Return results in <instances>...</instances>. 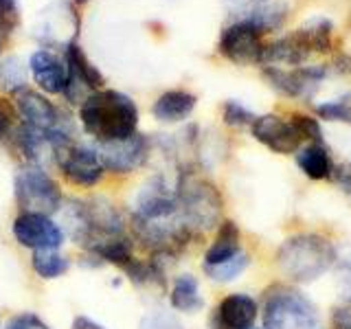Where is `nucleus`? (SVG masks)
Instances as JSON below:
<instances>
[{
    "label": "nucleus",
    "instance_id": "obj_6",
    "mask_svg": "<svg viewBox=\"0 0 351 329\" xmlns=\"http://www.w3.org/2000/svg\"><path fill=\"white\" fill-rule=\"evenodd\" d=\"M11 197L16 211L47 213L58 217L69 191L53 169L40 164H18L11 178Z\"/></svg>",
    "mask_w": 351,
    "mask_h": 329
},
{
    "label": "nucleus",
    "instance_id": "obj_27",
    "mask_svg": "<svg viewBox=\"0 0 351 329\" xmlns=\"http://www.w3.org/2000/svg\"><path fill=\"white\" fill-rule=\"evenodd\" d=\"M3 329H55V325L36 310H20L3 316Z\"/></svg>",
    "mask_w": 351,
    "mask_h": 329
},
{
    "label": "nucleus",
    "instance_id": "obj_25",
    "mask_svg": "<svg viewBox=\"0 0 351 329\" xmlns=\"http://www.w3.org/2000/svg\"><path fill=\"white\" fill-rule=\"evenodd\" d=\"M136 329H186L182 316L171 312L162 301L152 303L145 312L138 316Z\"/></svg>",
    "mask_w": 351,
    "mask_h": 329
},
{
    "label": "nucleus",
    "instance_id": "obj_23",
    "mask_svg": "<svg viewBox=\"0 0 351 329\" xmlns=\"http://www.w3.org/2000/svg\"><path fill=\"white\" fill-rule=\"evenodd\" d=\"M296 164L310 180H327L332 178L334 162L329 156V149L323 143H310L296 151Z\"/></svg>",
    "mask_w": 351,
    "mask_h": 329
},
{
    "label": "nucleus",
    "instance_id": "obj_36",
    "mask_svg": "<svg viewBox=\"0 0 351 329\" xmlns=\"http://www.w3.org/2000/svg\"><path fill=\"white\" fill-rule=\"evenodd\" d=\"M5 40H7V33L0 31V60H3V51H5Z\"/></svg>",
    "mask_w": 351,
    "mask_h": 329
},
{
    "label": "nucleus",
    "instance_id": "obj_18",
    "mask_svg": "<svg viewBox=\"0 0 351 329\" xmlns=\"http://www.w3.org/2000/svg\"><path fill=\"white\" fill-rule=\"evenodd\" d=\"M29 73L40 93L49 97H62L69 82V66L64 55L53 49H38L29 58Z\"/></svg>",
    "mask_w": 351,
    "mask_h": 329
},
{
    "label": "nucleus",
    "instance_id": "obj_1",
    "mask_svg": "<svg viewBox=\"0 0 351 329\" xmlns=\"http://www.w3.org/2000/svg\"><path fill=\"white\" fill-rule=\"evenodd\" d=\"M58 219L73 252H86L106 239L130 233L123 197L108 189L84 195L69 193Z\"/></svg>",
    "mask_w": 351,
    "mask_h": 329
},
{
    "label": "nucleus",
    "instance_id": "obj_3",
    "mask_svg": "<svg viewBox=\"0 0 351 329\" xmlns=\"http://www.w3.org/2000/svg\"><path fill=\"white\" fill-rule=\"evenodd\" d=\"M77 127L90 143L123 141L141 130V108L117 88H99L77 106Z\"/></svg>",
    "mask_w": 351,
    "mask_h": 329
},
{
    "label": "nucleus",
    "instance_id": "obj_17",
    "mask_svg": "<svg viewBox=\"0 0 351 329\" xmlns=\"http://www.w3.org/2000/svg\"><path fill=\"white\" fill-rule=\"evenodd\" d=\"M162 303L178 316H195L204 312L206 299L202 292L200 277L191 270H176L169 277V285Z\"/></svg>",
    "mask_w": 351,
    "mask_h": 329
},
{
    "label": "nucleus",
    "instance_id": "obj_38",
    "mask_svg": "<svg viewBox=\"0 0 351 329\" xmlns=\"http://www.w3.org/2000/svg\"><path fill=\"white\" fill-rule=\"evenodd\" d=\"M0 323H3V316H0Z\"/></svg>",
    "mask_w": 351,
    "mask_h": 329
},
{
    "label": "nucleus",
    "instance_id": "obj_5",
    "mask_svg": "<svg viewBox=\"0 0 351 329\" xmlns=\"http://www.w3.org/2000/svg\"><path fill=\"white\" fill-rule=\"evenodd\" d=\"M336 263L332 241L316 233H299L283 239L274 250V266L285 279L294 283H310Z\"/></svg>",
    "mask_w": 351,
    "mask_h": 329
},
{
    "label": "nucleus",
    "instance_id": "obj_37",
    "mask_svg": "<svg viewBox=\"0 0 351 329\" xmlns=\"http://www.w3.org/2000/svg\"><path fill=\"white\" fill-rule=\"evenodd\" d=\"M75 3H88V0H75Z\"/></svg>",
    "mask_w": 351,
    "mask_h": 329
},
{
    "label": "nucleus",
    "instance_id": "obj_15",
    "mask_svg": "<svg viewBox=\"0 0 351 329\" xmlns=\"http://www.w3.org/2000/svg\"><path fill=\"white\" fill-rule=\"evenodd\" d=\"M226 14L239 22L257 27L261 33H272L288 20V5L283 0H219Z\"/></svg>",
    "mask_w": 351,
    "mask_h": 329
},
{
    "label": "nucleus",
    "instance_id": "obj_19",
    "mask_svg": "<svg viewBox=\"0 0 351 329\" xmlns=\"http://www.w3.org/2000/svg\"><path fill=\"white\" fill-rule=\"evenodd\" d=\"M38 38L53 47V44H62V47H69L71 42H75L77 31H80V18H77L75 9L71 3H58L49 5L47 9L40 14L38 22Z\"/></svg>",
    "mask_w": 351,
    "mask_h": 329
},
{
    "label": "nucleus",
    "instance_id": "obj_10",
    "mask_svg": "<svg viewBox=\"0 0 351 329\" xmlns=\"http://www.w3.org/2000/svg\"><path fill=\"white\" fill-rule=\"evenodd\" d=\"M9 235L27 255L36 250H58L69 246L60 219L47 213L16 211L9 222Z\"/></svg>",
    "mask_w": 351,
    "mask_h": 329
},
{
    "label": "nucleus",
    "instance_id": "obj_7",
    "mask_svg": "<svg viewBox=\"0 0 351 329\" xmlns=\"http://www.w3.org/2000/svg\"><path fill=\"white\" fill-rule=\"evenodd\" d=\"M11 101H14L20 123L40 132L53 145L77 136V121L71 117L69 108L55 103L49 95L40 93L38 88H20L18 93L11 95Z\"/></svg>",
    "mask_w": 351,
    "mask_h": 329
},
{
    "label": "nucleus",
    "instance_id": "obj_40",
    "mask_svg": "<svg viewBox=\"0 0 351 329\" xmlns=\"http://www.w3.org/2000/svg\"><path fill=\"white\" fill-rule=\"evenodd\" d=\"M252 329H259V327H252Z\"/></svg>",
    "mask_w": 351,
    "mask_h": 329
},
{
    "label": "nucleus",
    "instance_id": "obj_30",
    "mask_svg": "<svg viewBox=\"0 0 351 329\" xmlns=\"http://www.w3.org/2000/svg\"><path fill=\"white\" fill-rule=\"evenodd\" d=\"M316 114L325 121H340V123H351V93L332 99V101L318 103Z\"/></svg>",
    "mask_w": 351,
    "mask_h": 329
},
{
    "label": "nucleus",
    "instance_id": "obj_39",
    "mask_svg": "<svg viewBox=\"0 0 351 329\" xmlns=\"http://www.w3.org/2000/svg\"><path fill=\"white\" fill-rule=\"evenodd\" d=\"M0 329H3V323H0Z\"/></svg>",
    "mask_w": 351,
    "mask_h": 329
},
{
    "label": "nucleus",
    "instance_id": "obj_4",
    "mask_svg": "<svg viewBox=\"0 0 351 329\" xmlns=\"http://www.w3.org/2000/svg\"><path fill=\"white\" fill-rule=\"evenodd\" d=\"M51 169L69 193L84 195L108 189L110 184L97 145L90 141H82L80 136L66 138L53 145Z\"/></svg>",
    "mask_w": 351,
    "mask_h": 329
},
{
    "label": "nucleus",
    "instance_id": "obj_28",
    "mask_svg": "<svg viewBox=\"0 0 351 329\" xmlns=\"http://www.w3.org/2000/svg\"><path fill=\"white\" fill-rule=\"evenodd\" d=\"M20 127V119L14 108V101L7 95H0V145L9 147Z\"/></svg>",
    "mask_w": 351,
    "mask_h": 329
},
{
    "label": "nucleus",
    "instance_id": "obj_34",
    "mask_svg": "<svg viewBox=\"0 0 351 329\" xmlns=\"http://www.w3.org/2000/svg\"><path fill=\"white\" fill-rule=\"evenodd\" d=\"M69 329H110L104 321H99V318L90 316V314H75L69 323Z\"/></svg>",
    "mask_w": 351,
    "mask_h": 329
},
{
    "label": "nucleus",
    "instance_id": "obj_29",
    "mask_svg": "<svg viewBox=\"0 0 351 329\" xmlns=\"http://www.w3.org/2000/svg\"><path fill=\"white\" fill-rule=\"evenodd\" d=\"M255 117L257 114L252 112L250 108H246L241 101H235V99H228V101L222 103V121L226 127H233V130L250 127Z\"/></svg>",
    "mask_w": 351,
    "mask_h": 329
},
{
    "label": "nucleus",
    "instance_id": "obj_24",
    "mask_svg": "<svg viewBox=\"0 0 351 329\" xmlns=\"http://www.w3.org/2000/svg\"><path fill=\"white\" fill-rule=\"evenodd\" d=\"M250 263H252V257L244 248L241 252H237L235 257H230L222 263H215V266H200V270L206 281H211L215 285H228V283L237 281L241 274L250 268Z\"/></svg>",
    "mask_w": 351,
    "mask_h": 329
},
{
    "label": "nucleus",
    "instance_id": "obj_20",
    "mask_svg": "<svg viewBox=\"0 0 351 329\" xmlns=\"http://www.w3.org/2000/svg\"><path fill=\"white\" fill-rule=\"evenodd\" d=\"M206 239L208 241L202 250L200 266H215V263H222L244 250V233L233 217H224Z\"/></svg>",
    "mask_w": 351,
    "mask_h": 329
},
{
    "label": "nucleus",
    "instance_id": "obj_22",
    "mask_svg": "<svg viewBox=\"0 0 351 329\" xmlns=\"http://www.w3.org/2000/svg\"><path fill=\"white\" fill-rule=\"evenodd\" d=\"M27 266L33 279L40 283H55L69 277L73 268L77 266L75 252L69 248H58V250H36L27 255Z\"/></svg>",
    "mask_w": 351,
    "mask_h": 329
},
{
    "label": "nucleus",
    "instance_id": "obj_35",
    "mask_svg": "<svg viewBox=\"0 0 351 329\" xmlns=\"http://www.w3.org/2000/svg\"><path fill=\"white\" fill-rule=\"evenodd\" d=\"M332 329H351V303L332 310Z\"/></svg>",
    "mask_w": 351,
    "mask_h": 329
},
{
    "label": "nucleus",
    "instance_id": "obj_8",
    "mask_svg": "<svg viewBox=\"0 0 351 329\" xmlns=\"http://www.w3.org/2000/svg\"><path fill=\"white\" fill-rule=\"evenodd\" d=\"M261 329H318L316 305L290 285H270L259 303Z\"/></svg>",
    "mask_w": 351,
    "mask_h": 329
},
{
    "label": "nucleus",
    "instance_id": "obj_12",
    "mask_svg": "<svg viewBox=\"0 0 351 329\" xmlns=\"http://www.w3.org/2000/svg\"><path fill=\"white\" fill-rule=\"evenodd\" d=\"M263 33L248 25V22H230L224 31L219 33L217 51L224 60L237 66H259L263 58Z\"/></svg>",
    "mask_w": 351,
    "mask_h": 329
},
{
    "label": "nucleus",
    "instance_id": "obj_11",
    "mask_svg": "<svg viewBox=\"0 0 351 329\" xmlns=\"http://www.w3.org/2000/svg\"><path fill=\"white\" fill-rule=\"evenodd\" d=\"M62 55L69 66V82H66L62 99L66 108H77L90 93L106 88V77L99 71V66L90 62L77 40L64 47Z\"/></svg>",
    "mask_w": 351,
    "mask_h": 329
},
{
    "label": "nucleus",
    "instance_id": "obj_26",
    "mask_svg": "<svg viewBox=\"0 0 351 329\" xmlns=\"http://www.w3.org/2000/svg\"><path fill=\"white\" fill-rule=\"evenodd\" d=\"M29 66L20 62V58H3L0 60V90L3 95L11 97L20 88L29 86Z\"/></svg>",
    "mask_w": 351,
    "mask_h": 329
},
{
    "label": "nucleus",
    "instance_id": "obj_21",
    "mask_svg": "<svg viewBox=\"0 0 351 329\" xmlns=\"http://www.w3.org/2000/svg\"><path fill=\"white\" fill-rule=\"evenodd\" d=\"M197 97L184 88H169L160 93L149 108L154 121L160 125H180L195 112Z\"/></svg>",
    "mask_w": 351,
    "mask_h": 329
},
{
    "label": "nucleus",
    "instance_id": "obj_31",
    "mask_svg": "<svg viewBox=\"0 0 351 329\" xmlns=\"http://www.w3.org/2000/svg\"><path fill=\"white\" fill-rule=\"evenodd\" d=\"M292 121L296 130H299V134L303 141H310V143H323V130H321V123L310 117V114H292Z\"/></svg>",
    "mask_w": 351,
    "mask_h": 329
},
{
    "label": "nucleus",
    "instance_id": "obj_9",
    "mask_svg": "<svg viewBox=\"0 0 351 329\" xmlns=\"http://www.w3.org/2000/svg\"><path fill=\"white\" fill-rule=\"evenodd\" d=\"M97 145V143H95ZM99 158L104 162L110 182H125L136 178L154 162V136L145 132H136L130 138L99 143Z\"/></svg>",
    "mask_w": 351,
    "mask_h": 329
},
{
    "label": "nucleus",
    "instance_id": "obj_33",
    "mask_svg": "<svg viewBox=\"0 0 351 329\" xmlns=\"http://www.w3.org/2000/svg\"><path fill=\"white\" fill-rule=\"evenodd\" d=\"M338 290L345 303H351V257L338 263Z\"/></svg>",
    "mask_w": 351,
    "mask_h": 329
},
{
    "label": "nucleus",
    "instance_id": "obj_2",
    "mask_svg": "<svg viewBox=\"0 0 351 329\" xmlns=\"http://www.w3.org/2000/svg\"><path fill=\"white\" fill-rule=\"evenodd\" d=\"M173 182L180 222L200 244H204L206 237L226 217L224 193L197 164H180L178 169H173Z\"/></svg>",
    "mask_w": 351,
    "mask_h": 329
},
{
    "label": "nucleus",
    "instance_id": "obj_16",
    "mask_svg": "<svg viewBox=\"0 0 351 329\" xmlns=\"http://www.w3.org/2000/svg\"><path fill=\"white\" fill-rule=\"evenodd\" d=\"M259 318V301L248 292H228L217 299L208 329H252Z\"/></svg>",
    "mask_w": 351,
    "mask_h": 329
},
{
    "label": "nucleus",
    "instance_id": "obj_13",
    "mask_svg": "<svg viewBox=\"0 0 351 329\" xmlns=\"http://www.w3.org/2000/svg\"><path fill=\"white\" fill-rule=\"evenodd\" d=\"M263 77L283 97L310 101L314 93L321 88L327 77V66H294V69H279V66H263Z\"/></svg>",
    "mask_w": 351,
    "mask_h": 329
},
{
    "label": "nucleus",
    "instance_id": "obj_14",
    "mask_svg": "<svg viewBox=\"0 0 351 329\" xmlns=\"http://www.w3.org/2000/svg\"><path fill=\"white\" fill-rule=\"evenodd\" d=\"M248 130L257 143H261L263 147H268L274 154H281V156L296 154L303 147V138L299 130H296L292 117H281L274 112L257 114Z\"/></svg>",
    "mask_w": 351,
    "mask_h": 329
},
{
    "label": "nucleus",
    "instance_id": "obj_32",
    "mask_svg": "<svg viewBox=\"0 0 351 329\" xmlns=\"http://www.w3.org/2000/svg\"><path fill=\"white\" fill-rule=\"evenodd\" d=\"M18 27H20L18 0H0V31L11 36Z\"/></svg>",
    "mask_w": 351,
    "mask_h": 329
}]
</instances>
